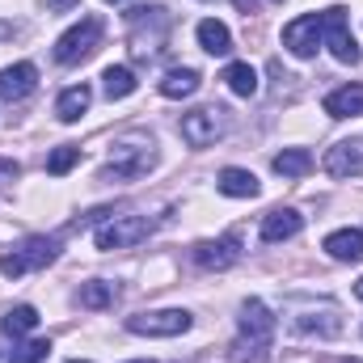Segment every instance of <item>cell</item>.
<instances>
[{"label":"cell","mask_w":363,"mask_h":363,"mask_svg":"<svg viewBox=\"0 0 363 363\" xmlns=\"http://www.w3.org/2000/svg\"><path fill=\"white\" fill-rule=\"evenodd\" d=\"M241 258V233H224L220 241H199L194 245V262L203 271H228Z\"/></svg>","instance_id":"cell-11"},{"label":"cell","mask_w":363,"mask_h":363,"mask_svg":"<svg viewBox=\"0 0 363 363\" xmlns=\"http://www.w3.org/2000/svg\"><path fill=\"white\" fill-rule=\"evenodd\" d=\"M308 169H313V157L304 148H283L274 157V174H283V178H304Z\"/></svg>","instance_id":"cell-23"},{"label":"cell","mask_w":363,"mask_h":363,"mask_svg":"<svg viewBox=\"0 0 363 363\" xmlns=\"http://www.w3.org/2000/svg\"><path fill=\"white\" fill-rule=\"evenodd\" d=\"M51 355V342L47 338H30V342H17L9 351V363H43Z\"/></svg>","instance_id":"cell-25"},{"label":"cell","mask_w":363,"mask_h":363,"mask_svg":"<svg viewBox=\"0 0 363 363\" xmlns=\"http://www.w3.org/2000/svg\"><path fill=\"white\" fill-rule=\"evenodd\" d=\"M355 296H359V300H363V279H359V283H355Z\"/></svg>","instance_id":"cell-31"},{"label":"cell","mask_w":363,"mask_h":363,"mask_svg":"<svg viewBox=\"0 0 363 363\" xmlns=\"http://www.w3.org/2000/svg\"><path fill=\"white\" fill-rule=\"evenodd\" d=\"M131 334H148V338H178L190 330V313L186 308H161V313H135L127 317Z\"/></svg>","instance_id":"cell-9"},{"label":"cell","mask_w":363,"mask_h":363,"mask_svg":"<svg viewBox=\"0 0 363 363\" xmlns=\"http://www.w3.org/2000/svg\"><path fill=\"white\" fill-rule=\"evenodd\" d=\"M34 325H38V308H30V304H17V308H9V313L0 317V330H4L9 338H26Z\"/></svg>","instance_id":"cell-22"},{"label":"cell","mask_w":363,"mask_h":363,"mask_svg":"<svg viewBox=\"0 0 363 363\" xmlns=\"http://www.w3.org/2000/svg\"><path fill=\"white\" fill-rule=\"evenodd\" d=\"M101 34H106V26H101V17H85L81 26H72L68 34H60V38H55V64H64V68H72V64H81V60H89L93 51L101 47Z\"/></svg>","instance_id":"cell-3"},{"label":"cell","mask_w":363,"mask_h":363,"mask_svg":"<svg viewBox=\"0 0 363 363\" xmlns=\"http://www.w3.org/2000/svg\"><path fill=\"white\" fill-rule=\"evenodd\" d=\"M321 17H325V43H330V51H334V60H338V64H359V43H355V34H351V26H347V9L334 4V9H325Z\"/></svg>","instance_id":"cell-10"},{"label":"cell","mask_w":363,"mask_h":363,"mask_svg":"<svg viewBox=\"0 0 363 363\" xmlns=\"http://www.w3.org/2000/svg\"><path fill=\"white\" fill-rule=\"evenodd\" d=\"M203 85V77L194 72V68H169L165 77H161V93L165 97H194Z\"/></svg>","instance_id":"cell-21"},{"label":"cell","mask_w":363,"mask_h":363,"mask_svg":"<svg viewBox=\"0 0 363 363\" xmlns=\"http://www.w3.org/2000/svg\"><path fill=\"white\" fill-rule=\"evenodd\" d=\"M347 363H363V359H347Z\"/></svg>","instance_id":"cell-35"},{"label":"cell","mask_w":363,"mask_h":363,"mask_svg":"<svg viewBox=\"0 0 363 363\" xmlns=\"http://www.w3.org/2000/svg\"><path fill=\"white\" fill-rule=\"evenodd\" d=\"M224 131H228V110H224V106H203V110L182 114V140H186L190 148H207V144H216Z\"/></svg>","instance_id":"cell-4"},{"label":"cell","mask_w":363,"mask_h":363,"mask_svg":"<svg viewBox=\"0 0 363 363\" xmlns=\"http://www.w3.org/2000/svg\"><path fill=\"white\" fill-rule=\"evenodd\" d=\"M72 363H89V359H72Z\"/></svg>","instance_id":"cell-34"},{"label":"cell","mask_w":363,"mask_h":363,"mask_svg":"<svg viewBox=\"0 0 363 363\" xmlns=\"http://www.w3.org/2000/svg\"><path fill=\"white\" fill-rule=\"evenodd\" d=\"M325 174L330 178H355L363 174V144L359 140H342L325 152Z\"/></svg>","instance_id":"cell-12"},{"label":"cell","mask_w":363,"mask_h":363,"mask_svg":"<svg viewBox=\"0 0 363 363\" xmlns=\"http://www.w3.org/2000/svg\"><path fill=\"white\" fill-rule=\"evenodd\" d=\"M199 47H203L207 55H228V51H233V34H228V26L216 21V17L199 21Z\"/></svg>","instance_id":"cell-18"},{"label":"cell","mask_w":363,"mask_h":363,"mask_svg":"<svg viewBox=\"0 0 363 363\" xmlns=\"http://www.w3.org/2000/svg\"><path fill=\"white\" fill-rule=\"evenodd\" d=\"M101 89H106L110 101H123V97L135 93V72H131L127 64H110V68L101 72Z\"/></svg>","instance_id":"cell-19"},{"label":"cell","mask_w":363,"mask_h":363,"mask_svg":"<svg viewBox=\"0 0 363 363\" xmlns=\"http://www.w3.org/2000/svg\"><path fill=\"white\" fill-rule=\"evenodd\" d=\"M72 4H81V0H47V9H51V13H68Z\"/></svg>","instance_id":"cell-29"},{"label":"cell","mask_w":363,"mask_h":363,"mask_svg":"<svg viewBox=\"0 0 363 363\" xmlns=\"http://www.w3.org/2000/svg\"><path fill=\"white\" fill-rule=\"evenodd\" d=\"M274 4H283V0H274Z\"/></svg>","instance_id":"cell-36"},{"label":"cell","mask_w":363,"mask_h":363,"mask_svg":"<svg viewBox=\"0 0 363 363\" xmlns=\"http://www.w3.org/2000/svg\"><path fill=\"white\" fill-rule=\"evenodd\" d=\"M55 258H60V241H55V237H26L21 250H13V254L0 258V274L21 279L26 271H43V267H51Z\"/></svg>","instance_id":"cell-2"},{"label":"cell","mask_w":363,"mask_h":363,"mask_svg":"<svg viewBox=\"0 0 363 363\" xmlns=\"http://www.w3.org/2000/svg\"><path fill=\"white\" fill-rule=\"evenodd\" d=\"M152 233V220L148 216H114L110 224L97 228V250H127V245H140L144 237Z\"/></svg>","instance_id":"cell-7"},{"label":"cell","mask_w":363,"mask_h":363,"mask_svg":"<svg viewBox=\"0 0 363 363\" xmlns=\"http://www.w3.org/2000/svg\"><path fill=\"white\" fill-rule=\"evenodd\" d=\"M224 81H228V89L237 93V97H254L258 93V72L250 64H228L224 68Z\"/></svg>","instance_id":"cell-24"},{"label":"cell","mask_w":363,"mask_h":363,"mask_svg":"<svg viewBox=\"0 0 363 363\" xmlns=\"http://www.w3.org/2000/svg\"><path fill=\"white\" fill-rule=\"evenodd\" d=\"M106 4H123V0H106Z\"/></svg>","instance_id":"cell-33"},{"label":"cell","mask_w":363,"mask_h":363,"mask_svg":"<svg viewBox=\"0 0 363 363\" xmlns=\"http://www.w3.org/2000/svg\"><path fill=\"white\" fill-rule=\"evenodd\" d=\"M325 114L330 118H351V114H363V85H342L325 97Z\"/></svg>","instance_id":"cell-17"},{"label":"cell","mask_w":363,"mask_h":363,"mask_svg":"<svg viewBox=\"0 0 363 363\" xmlns=\"http://www.w3.org/2000/svg\"><path fill=\"white\" fill-rule=\"evenodd\" d=\"M321 43H325V17L321 13H304V17H296V21L283 26V47L296 60H313Z\"/></svg>","instance_id":"cell-5"},{"label":"cell","mask_w":363,"mask_h":363,"mask_svg":"<svg viewBox=\"0 0 363 363\" xmlns=\"http://www.w3.org/2000/svg\"><path fill=\"white\" fill-rule=\"evenodd\" d=\"M237 342H233V359L237 363H267L274 351V313L262 300H245L241 304V321H237Z\"/></svg>","instance_id":"cell-1"},{"label":"cell","mask_w":363,"mask_h":363,"mask_svg":"<svg viewBox=\"0 0 363 363\" xmlns=\"http://www.w3.org/2000/svg\"><path fill=\"white\" fill-rule=\"evenodd\" d=\"M81 304L85 308H110L114 304V283H101V279L97 283H85L81 287Z\"/></svg>","instance_id":"cell-27"},{"label":"cell","mask_w":363,"mask_h":363,"mask_svg":"<svg viewBox=\"0 0 363 363\" xmlns=\"http://www.w3.org/2000/svg\"><path fill=\"white\" fill-rule=\"evenodd\" d=\"M131 363H152V359H131Z\"/></svg>","instance_id":"cell-32"},{"label":"cell","mask_w":363,"mask_h":363,"mask_svg":"<svg viewBox=\"0 0 363 363\" xmlns=\"http://www.w3.org/2000/svg\"><path fill=\"white\" fill-rule=\"evenodd\" d=\"M17 178H21V165L9 161V157H0V182H17Z\"/></svg>","instance_id":"cell-28"},{"label":"cell","mask_w":363,"mask_h":363,"mask_svg":"<svg viewBox=\"0 0 363 363\" xmlns=\"http://www.w3.org/2000/svg\"><path fill=\"white\" fill-rule=\"evenodd\" d=\"M300 228H304V216L291 211V207H283V211H271V216L262 220V233H258V237H262L267 245H279V241H291Z\"/></svg>","instance_id":"cell-14"},{"label":"cell","mask_w":363,"mask_h":363,"mask_svg":"<svg viewBox=\"0 0 363 363\" xmlns=\"http://www.w3.org/2000/svg\"><path fill=\"white\" fill-rule=\"evenodd\" d=\"M157 165V152H152V144H114V152H110V161H106V178L114 182H131L140 178V174H148Z\"/></svg>","instance_id":"cell-6"},{"label":"cell","mask_w":363,"mask_h":363,"mask_svg":"<svg viewBox=\"0 0 363 363\" xmlns=\"http://www.w3.org/2000/svg\"><path fill=\"white\" fill-rule=\"evenodd\" d=\"M89 101H93L89 85H72V89H64V93H60V101H55L60 123H77V118L89 110Z\"/></svg>","instance_id":"cell-20"},{"label":"cell","mask_w":363,"mask_h":363,"mask_svg":"<svg viewBox=\"0 0 363 363\" xmlns=\"http://www.w3.org/2000/svg\"><path fill=\"white\" fill-rule=\"evenodd\" d=\"M325 254L338 262H359L363 258V228H338L325 237Z\"/></svg>","instance_id":"cell-15"},{"label":"cell","mask_w":363,"mask_h":363,"mask_svg":"<svg viewBox=\"0 0 363 363\" xmlns=\"http://www.w3.org/2000/svg\"><path fill=\"white\" fill-rule=\"evenodd\" d=\"M291 330H296V334L334 338V334L342 330V317H338V308H334V304H313V300H304V304H296V308H291Z\"/></svg>","instance_id":"cell-8"},{"label":"cell","mask_w":363,"mask_h":363,"mask_svg":"<svg viewBox=\"0 0 363 363\" xmlns=\"http://www.w3.org/2000/svg\"><path fill=\"white\" fill-rule=\"evenodd\" d=\"M34 85H38V68H34V64L0 68V101H21Z\"/></svg>","instance_id":"cell-13"},{"label":"cell","mask_w":363,"mask_h":363,"mask_svg":"<svg viewBox=\"0 0 363 363\" xmlns=\"http://www.w3.org/2000/svg\"><path fill=\"white\" fill-rule=\"evenodd\" d=\"M233 4H237L241 13H254V0H233Z\"/></svg>","instance_id":"cell-30"},{"label":"cell","mask_w":363,"mask_h":363,"mask_svg":"<svg viewBox=\"0 0 363 363\" xmlns=\"http://www.w3.org/2000/svg\"><path fill=\"white\" fill-rule=\"evenodd\" d=\"M216 186H220V194H228V199H258V190H262L250 169H220Z\"/></svg>","instance_id":"cell-16"},{"label":"cell","mask_w":363,"mask_h":363,"mask_svg":"<svg viewBox=\"0 0 363 363\" xmlns=\"http://www.w3.org/2000/svg\"><path fill=\"white\" fill-rule=\"evenodd\" d=\"M77 161H81V148H77V144H60V148H55V152L47 157V174L64 178V174H68V169H72Z\"/></svg>","instance_id":"cell-26"}]
</instances>
